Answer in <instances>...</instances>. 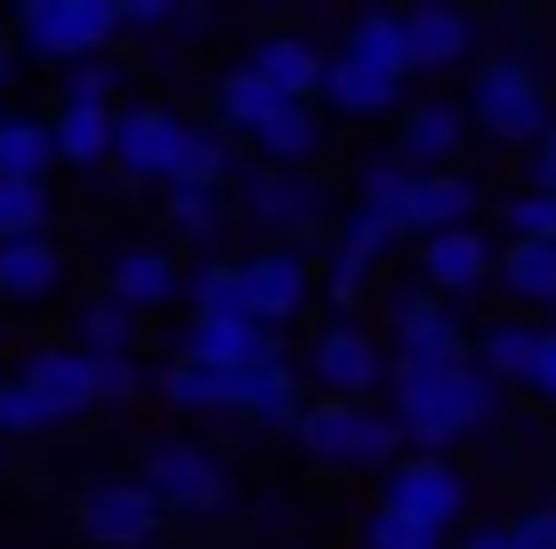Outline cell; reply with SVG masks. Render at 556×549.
I'll list each match as a JSON object with an SVG mask.
<instances>
[{
  "label": "cell",
  "mask_w": 556,
  "mask_h": 549,
  "mask_svg": "<svg viewBox=\"0 0 556 549\" xmlns=\"http://www.w3.org/2000/svg\"><path fill=\"white\" fill-rule=\"evenodd\" d=\"M388 388H395V421H404V437L428 445V452L492 428V421H501V396H508V388H492L476 364H459V372H388Z\"/></svg>",
  "instance_id": "obj_1"
},
{
  "label": "cell",
  "mask_w": 556,
  "mask_h": 549,
  "mask_svg": "<svg viewBox=\"0 0 556 549\" xmlns=\"http://www.w3.org/2000/svg\"><path fill=\"white\" fill-rule=\"evenodd\" d=\"M468 129L484 146H541L548 138V122H556V105H548V82H541V65H532L525 49H501V57H484V65L468 73Z\"/></svg>",
  "instance_id": "obj_2"
},
{
  "label": "cell",
  "mask_w": 556,
  "mask_h": 549,
  "mask_svg": "<svg viewBox=\"0 0 556 549\" xmlns=\"http://www.w3.org/2000/svg\"><path fill=\"white\" fill-rule=\"evenodd\" d=\"M299 445L315 452V461H331V469H395L412 437H404V421L379 412V404H331V396H315L306 421H299Z\"/></svg>",
  "instance_id": "obj_3"
},
{
  "label": "cell",
  "mask_w": 556,
  "mask_h": 549,
  "mask_svg": "<svg viewBox=\"0 0 556 549\" xmlns=\"http://www.w3.org/2000/svg\"><path fill=\"white\" fill-rule=\"evenodd\" d=\"M122 41V9L113 0H25L16 9V49L41 57V65H89Z\"/></svg>",
  "instance_id": "obj_4"
},
{
  "label": "cell",
  "mask_w": 556,
  "mask_h": 549,
  "mask_svg": "<svg viewBox=\"0 0 556 549\" xmlns=\"http://www.w3.org/2000/svg\"><path fill=\"white\" fill-rule=\"evenodd\" d=\"M138 485L169 509V517H218V509L235 501V477H226V461H218L210 445H194V437H153Z\"/></svg>",
  "instance_id": "obj_5"
},
{
  "label": "cell",
  "mask_w": 556,
  "mask_h": 549,
  "mask_svg": "<svg viewBox=\"0 0 556 549\" xmlns=\"http://www.w3.org/2000/svg\"><path fill=\"white\" fill-rule=\"evenodd\" d=\"M73 525H81V541H98V549H153V541H162V525H169V509L153 501L138 477H105V485H89V494H81Z\"/></svg>",
  "instance_id": "obj_6"
},
{
  "label": "cell",
  "mask_w": 556,
  "mask_h": 549,
  "mask_svg": "<svg viewBox=\"0 0 556 549\" xmlns=\"http://www.w3.org/2000/svg\"><path fill=\"white\" fill-rule=\"evenodd\" d=\"M379 509H395V517L444 534V525H459V509H468V477H459L444 452H404V461L388 469V494H379Z\"/></svg>",
  "instance_id": "obj_7"
},
{
  "label": "cell",
  "mask_w": 556,
  "mask_h": 549,
  "mask_svg": "<svg viewBox=\"0 0 556 549\" xmlns=\"http://www.w3.org/2000/svg\"><path fill=\"white\" fill-rule=\"evenodd\" d=\"M186 138H194V122L169 105H122V138H113V162H122L129 186H169L186 162Z\"/></svg>",
  "instance_id": "obj_8"
},
{
  "label": "cell",
  "mask_w": 556,
  "mask_h": 549,
  "mask_svg": "<svg viewBox=\"0 0 556 549\" xmlns=\"http://www.w3.org/2000/svg\"><path fill=\"white\" fill-rule=\"evenodd\" d=\"M306 380L331 396V404H371L379 380H388V355H379V339H363L355 324H331V332H315Z\"/></svg>",
  "instance_id": "obj_9"
},
{
  "label": "cell",
  "mask_w": 556,
  "mask_h": 549,
  "mask_svg": "<svg viewBox=\"0 0 556 549\" xmlns=\"http://www.w3.org/2000/svg\"><path fill=\"white\" fill-rule=\"evenodd\" d=\"M242 219L258 226V235H323V186L306 178V170H251V186H242Z\"/></svg>",
  "instance_id": "obj_10"
},
{
  "label": "cell",
  "mask_w": 556,
  "mask_h": 549,
  "mask_svg": "<svg viewBox=\"0 0 556 549\" xmlns=\"http://www.w3.org/2000/svg\"><path fill=\"white\" fill-rule=\"evenodd\" d=\"M419 283H428L435 299L484 291V283H501V242H484V226H452V235H428V242H419Z\"/></svg>",
  "instance_id": "obj_11"
},
{
  "label": "cell",
  "mask_w": 556,
  "mask_h": 549,
  "mask_svg": "<svg viewBox=\"0 0 556 549\" xmlns=\"http://www.w3.org/2000/svg\"><path fill=\"white\" fill-rule=\"evenodd\" d=\"M468 105L452 98H419L404 105V122H395V154H404L419 178H435V170H459V154H468Z\"/></svg>",
  "instance_id": "obj_12"
},
{
  "label": "cell",
  "mask_w": 556,
  "mask_h": 549,
  "mask_svg": "<svg viewBox=\"0 0 556 549\" xmlns=\"http://www.w3.org/2000/svg\"><path fill=\"white\" fill-rule=\"evenodd\" d=\"M242 65L258 73L275 98H291V105H315L323 98V82H331V49L315 41V33H266V41L242 57Z\"/></svg>",
  "instance_id": "obj_13"
},
{
  "label": "cell",
  "mask_w": 556,
  "mask_h": 549,
  "mask_svg": "<svg viewBox=\"0 0 556 549\" xmlns=\"http://www.w3.org/2000/svg\"><path fill=\"white\" fill-rule=\"evenodd\" d=\"M16 380L41 396L49 428H56V421H81V412L105 404V396H98V364H89L81 348H41V355H25V372H16Z\"/></svg>",
  "instance_id": "obj_14"
},
{
  "label": "cell",
  "mask_w": 556,
  "mask_h": 549,
  "mask_svg": "<svg viewBox=\"0 0 556 549\" xmlns=\"http://www.w3.org/2000/svg\"><path fill=\"white\" fill-rule=\"evenodd\" d=\"M412 195H419V170L404 154H371L355 170V219H371L388 242H412Z\"/></svg>",
  "instance_id": "obj_15"
},
{
  "label": "cell",
  "mask_w": 556,
  "mask_h": 549,
  "mask_svg": "<svg viewBox=\"0 0 556 549\" xmlns=\"http://www.w3.org/2000/svg\"><path fill=\"white\" fill-rule=\"evenodd\" d=\"M235 421L291 428V437H299V421H306V372L291 364V355H266L258 372H242V380H235Z\"/></svg>",
  "instance_id": "obj_16"
},
{
  "label": "cell",
  "mask_w": 556,
  "mask_h": 549,
  "mask_svg": "<svg viewBox=\"0 0 556 549\" xmlns=\"http://www.w3.org/2000/svg\"><path fill=\"white\" fill-rule=\"evenodd\" d=\"M178 291H186V275H178V259H169L162 242H122V251H113V267H105V299H122L129 315L169 308Z\"/></svg>",
  "instance_id": "obj_17"
},
{
  "label": "cell",
  "mask_w": 556,
  "mask_h": 549,
  "mask_svg": "<svg viewBox=\"0 0 556 549\" xmlns=\"http://www.w3.org/2000/svg\"><path fill=\"white\" fill-rule=\"evenodd\" d=\"M404 57L412 73H452L476 57V16L468 9H444V0H428V9H404Z\"/></svg>",
  "instance_id": "obj_18"
},
{
  "label": "cell",
  "mask_w": 556,
  "mask_h": 549,
  "mask_svg": "<svg viewBox=\"0 0 556 549\" xmlns=\"http://www.w3.org/2000/svg\"><path fill=\"white\" fill-rule=\"evenodd\" d=\"M242 291H251V315L266 332H282L291 315L306 308V291H315V275H306L299 251H251L242 259Z\"/></svg>",
  "instance_id": "obj_19"
},
{
  "label": "cell",
  "mask_w": 556,
  "mask_h": 549,
  "mask_svg": "<svg viewBox=\"0 0 556 549\" xmlns=\"http://www.w3.org/2000/svg\"><path fill=\"white\" fill-rule=\"evenodd\" d=\"M323 98L339 113H355V122H379V113L404 105V73L379 65V57H355V49H331V82H323Z\"/></svg>",
  "instance_id": "obj_20"
},
{
  "label": "cell",
  "mask_w": 556,
  "mask_h": 549,
  "mask_svg": "<svg viewBox=\"0 0 556 549\" xmlns=\"http://www.w3.org/2000/svg\"><path fill=\"white\" fill-rule=\"evenodd\" d=\"M235 380L242 372H210L194 355H169V364L153 372V396H162L169 412H186V421H210V412H235Z\"/></svg>",
  "instance_id": "obj_21"
},
{
  "label": "cell",
  "mask_w": 556,
  "mask_h": 549,
  "mask_svg": "<svg viewBox=\"0 0 556 549\" xmlns=\"http://www.w3.org/2000/svg\"><path fill=\"white\" fill-rule=\"evenodd\" d=\"M178 355H194V364H210V372H258L266 355H282V348H275L266 324H186Z\"/></svg>",
  "instance_id": "obj_22"
},
{
  "label": "cell",
  "mask_w": 556,
  "mask_h": 549,
  "mask_svg": "<svg viewBox=\"0 0 556 549\" xmlns=\"http://www.w3.org/2000/svg\"><path fill=\"white\" fill-rule=\"evenodd\" d=\"M532 355H541V324H532V315H501V324L476 332V372H484L492 388H525Z\"/></svg>",
  "instance_id": "obj_23"
},
{
  "label": "cell",
  "mask_w": 556,
  "mask_h": 549,
  "mask_svg": "<svg viewBox=\"0 0 556 549\" xmlns=\"http://www.w3.org/2000/svg\"><path fill=\"white\" fill-rule=\"evenodd\" d=\"M476 211H484V186H476L468 170H435V178H419V195H412L419 242H428V235H452V226H476Z\"/></svg>",
  "instance_id": "obj_24"
},
{
  "label": "cell",
  "mask_w": 556,
  "mask_h": 549,
  "mask_svg": "<svg viewBox=\"0 0 556 549\" xmlns=\"http://www.w3.org/2000/svg\"><path fill=\"white\" fill-rule=\"evenodd\" d=\"M49 138H56V162H73V170L113 162V138H122V105H56Z\"/></svg>",
  "instance_id": "obj_25"
},
{
  "label": "cell",
  "mask_w": 556,
  "mask_h": 549,
  "mask_svg": "<svg viewBox=\"0 0 556 549\" xmlns=\"http://www.w3.org/2000/svg\"><path fill=\"white\" fill-rule=\"evenodd\" d=\"M56 283H65V251H56V235H25V242H0V299H49Z\"/></svg>",
  "instance_id": "obj_26"
},
{
  "label": "cell",
  "mask_w": 556,
  "mask_h": 549,
  "mask_svg": "<svg viewBox=\"0 0 556 549\" xmlns=\"http://www.w3.org/2000/svg\"><path fill=\"white\" fill-rule=\"evenodd\" d=\"M186 308H194V324H258L251 291H242V259H210V267H194Z\"/></svg>",
  "instance_id": "obj_27"
},
{
  "label": "cell",
  "mask_w": 556,
  "mask_h": 549,
  "mask_svg": "<svg viewBox=\"0 0 556 549\" xmlns=\"http://www.w3.org/2000/svg\"><path fill=\"white\" fill-rule=\"evenodd\" d=\"M49 170H56L49 122H41V113H9V122H0V178H9V186H41Z\"/></svg>",
  "instance_id": "obj_28"
},
{
  "label": "cell",
  "mask_w": 556,
  "mask_h": 549,
  "mask_svg": "<svg viewBox=\"0 0 556 549\" xmlns=\"http://www.w3.org/2000/svg\"><path fill=\"white\" fill-rule=\"evenodd\" d=\"M388 251H395V242L379 235L371 219H348V226H339V251H331V299H339V308H355V299H363V283H371V267H379Z\"/></svg>",
  "instance_id": "obj_29"
},
{
  "label": "cell",
  "mask_w": 556,
  "mask_h": 549,
  "mask_svg": "<svg viewBox=\"0 0 556 549\" xmlns=\"http://www.w3.org/2000/svg\"><path fill=\"white\" fill-rule=\"evenodd\" d=\"M501 283L516 308H556V242H501Z\"/></svg>",
  "instance_id": "obj_30"
},
{
  "label": "cell",
  "mask_w": 556,
  "mask_h": 549,
  "mask_svg": "<svg viewBox=\"0 0 556 549\" xmlns=\"http://www.w3.org/2000/svg\"><path fill=\"white\" fill-rule=\"evenodd\" d=\"M282 105H291V98H275V89H266L251 65H235V73L218 82V122L235 129V138H258L266 122H282Z\"/></svg>",
  "instance_id": "obj_31"
},
{
  "label": "cell",
  "mask_w": 556,
  "mask_h": 549,
  "mask_svg": "<svg viewBox=\"0 0 556 549\" xmlns=\"http://www.w3.org/2000/svg\"><path fill=\"white\" fill-rule=\"evenodd\" d=\"M251 146L266 154V170H299V162H315V154H323V122H315V105H282V122H266Z\"/></svg>",
  "instance_id": "obj_32"
},
{
  "label": "cell",
  "mask_w": 556,
  "mask_h": 549,
  "mask_svg": "<svg viewBox=\"0 0 556 549\" xmlns=\"http://www.w3.org/2000/svg\"><path fill=\"white\" fill-rule=\"evenodd\" d=\"M81 355H138V315L122 308V299H89L81 308Z\"/></svg>",
  "instance_id": "obj_33"
},
{
  "label": "cell",
  "mask_w": 556,
  "mask_h": 549,
  "mask_svg": "<svg viewBox=\"0 0 556 549\" xmlns=\"http://www.w3.org/2000/svg\"><path fill=\"white\" fill-rule=\"evenodd\" d=\"M226 170H235V146H226V129H194L186 138V162L169 186H202V195H226ZM162 186V195H169Z\"/></svg>",
  "instance_id": "obj_34"
},
{
  "label": "cell",
  "mask_w": 556,
  "mask_h": 549,
  "mask_svg": "<svg viewBox=\"0 0 556 549\" xmlns=\"http://www.w3.org/2000/svg\"><path fill=\"white\" fill-rule=\"evenodd\" d=\"M348 49L355 57H379V65H395L412 82V57H404V9H371V16H355L348 25Z\"/></svg>",
  "instance_id": "obj_35"
},
{
  "label": "cell",
  "mask_w": 556,
  "mask_h": 549,
  "mask_svg": "<svg viewBox=\"0 0 556 549\" xmlns=\"http://www.w3.org/2000/svg\"><path fill=\"white\" fill-rule=\"evenodd\" d=\"M162 211H169V226H178L186 242H218V226H226V195H202V186H169Z\"/></svg>",
  "instance_id": "obj_36"
},
{
  "label": "cell",
  "mask_w": 556,
  "mask_h": 549,
  "mask_svg": "<svg viewBox=\"0 0 556 549\" xmlns=\"http://www.w3.org/2000/svg\"><path fill=\"white\" fill-rule=\"evenodd\" d=\"M501 226H508V242H556V195L548 186H516L501 202Z\"/></svg>",
  "instance_id": "obj_37"
},
{
  "label": "cell",
  "mask_w": 556,
  "mask_h": 549,
  "mask_svg": "<svg viewBox=\"0 0 556 549\" xmlns=\"http://www.w3.org/2000/svg\"><path fill=\"white\" fill-rule=\"evenodd\" d=\"M49 235V186H9L0 178V242Z\"/></svg>",
  "instance_id": "obj_38"
},
{
  "label": "cell",
  "mask_w": 556,
  "mask_h": 549,
  "mask_svg": "<svg viewBox=\"0 0 556 549\" xmlns=\"http://www.w3.org/2000/svg\"><path fill=\"white\" fill-rule=\"evenodd\" d=\"M56 105H122V57H89V65H73Z\"/></svg>",
  "instance_id": "obj_39"
},
{
  "label": "cell",
  "mask_w": 556,
  "mask_h": 549,
  "mask_svg": "<svg viewBox=\"0 0 556 549\" xmlns=\"http://www.w3.org/2000/svg\"><path fill=\"white\" fill-rule=\"evenodd\" d=\"M210 9H178V0H122V33H202Z\"/></svg>",
  "instance_id": "obj_40"
},
{
  "label": "cell",
  "mask_w": 556,
  "mask_h": 549,
  "mask_svg": "<svg viewBox=\"0 0 556 549\" xmlns=\"http://www.w3.org/2000/svg\"><path fill=\"white\" fill-rule=\"evenodd\" d=\"M41 428H49L41 396H33L25 380H0V445H16V437H41Z\"/></svg>",
  "instance_id": "obj_41"
},
{
  "label": "cell",
  "mask_w": 556,
  "mask_h": 549,
  "mask_svg": "<svg viewBox=\"0 0 556 549\" xmlns=\"http://www.w3.org/2000/svg\"><path fill=\"white\" fill-rule=\"evenodd\" d=\"M435 541H444V534L395 517V509H371V517H363V549H435Z\"/></svg>",
  "instance_id": "obj_42"
},
{
  "label": "cell",
  "mask_w": 556,
  "mask_h": 549,
  "mask_svg": "<svg viewBox=\"0 0 556 549\" xmlns=\"http://www.w3.org/2000/svg\"><path fill=\"white\" fill-rule=\"evenodd\" d=\"M89 364H98V396L105 404H129V396L153 388V372L138 364V355H89Z\"/></svg>",
  "instance_id": "obj_43"
},
{
  "label": "cell",
  "mask_w": 556,
  "mask_h": 549,
  "mask_svg": "<svg viewBox=\"0 0 556 549\" xmlns=\"http://www.w3.org/2000/svg\"><path fill=\"white\" fill-rule=\"evenodd\" d=\"M516 534H525V549H556V501H532L516 517Z\"/></svg>",
  "instance_id": "obj_44"
},
{
  "label": "cell",
  "mask_w": 556,
  "mask_h": 549,
  "mask_svg": "<svg viewBox=\"0 0 556 549\" xmlns=\"http://www.w3.org/2000/svg\"><path fill=\"white\" fill-rule=\"evenodd\" d=\"M532 396H541V404H556V332L541 324V355H532V380H525Z\"/></svg>",
  "instance_id": "obj_45"
},
{
  "label": "cell",
  "mask_w": 556,
  "mask_h": 549,
  "mask_svg": "<svg viewBox=\"0 0 556 549\" xmlns=\"http://www.w3.org/2000/svg\"><path fill=\"white\" fill-rule=\"evenodd\" d=\"M459 549H525V534H516V525H468Z\"/></svg>",
  "instance_id": "obj_46"
},
{
  "label": "cell",
  "mask_w": 556,
  "mask_h": 549,
  "mask_svg": "<svg viewBox=\"0 0 556 549\" xmlns=\"http://www.w3.org/2000/svg\"><path fill=\"white\" fill-rule=\"evenodd\" d=\"M525 186H548V195H556V122H548V138L532 146V178Z\"/></svg>",
  "instance_id": "obj_47"
},
{
  "label": "cell",
  "mask_w": 556,
  "mask_h": 549,
  "mask_svg": "<svg viewBox=\"0 0 556 549\" xmlns=\"http://www.w3.org/2000/svg\"><path fill=\"white\" fill-rule=\"evenodd\" d=\"M9 73H16V57H9V41H0V89H9Z\"/></svg>",
  "instance_id": "obj_48"
},
{
  "label": "cell",
  "mask_w": 556,
  "mask_h": 549,
  "mask_svg": "<svg viewBox=\"0 0 556 549\" xmlns=\"http://www.w3.org/2000/svg\"><path fill=\"white\" fill-rule=\"evenodd\" d=\"M0 469H9V445H0Z\"/></svg>",
  "instance_id": "obj_49"
},
{
  "label": "cell",
  "mask_w": 556,
  "mask_h": 549,
  "mask_svg": "<svg viewBox=\"0 0 556 549\" xmlns=\"http://www.w3.org/2000/svg\"><path fill=\"white\" fill-rule=\"evenodd\" d=\"M548 332H556V308H548Z\"/></svg>",
  "instance_id": "obj_50"
},
{
  "label": "cell",
  "mask_w": 556,
  "mask_h": 549,
  "mask_svg": "<svg viewBox=\"0 0 556 549\" xmlns=\"http://www.w3.org/2000/svg\"><path fill=\"white\" fill-rule=\"evenodd\" d=\"M0 122H9V113H0Z\"/></svg>",
  "instance_id": "obj_51"
}]
</instances>
